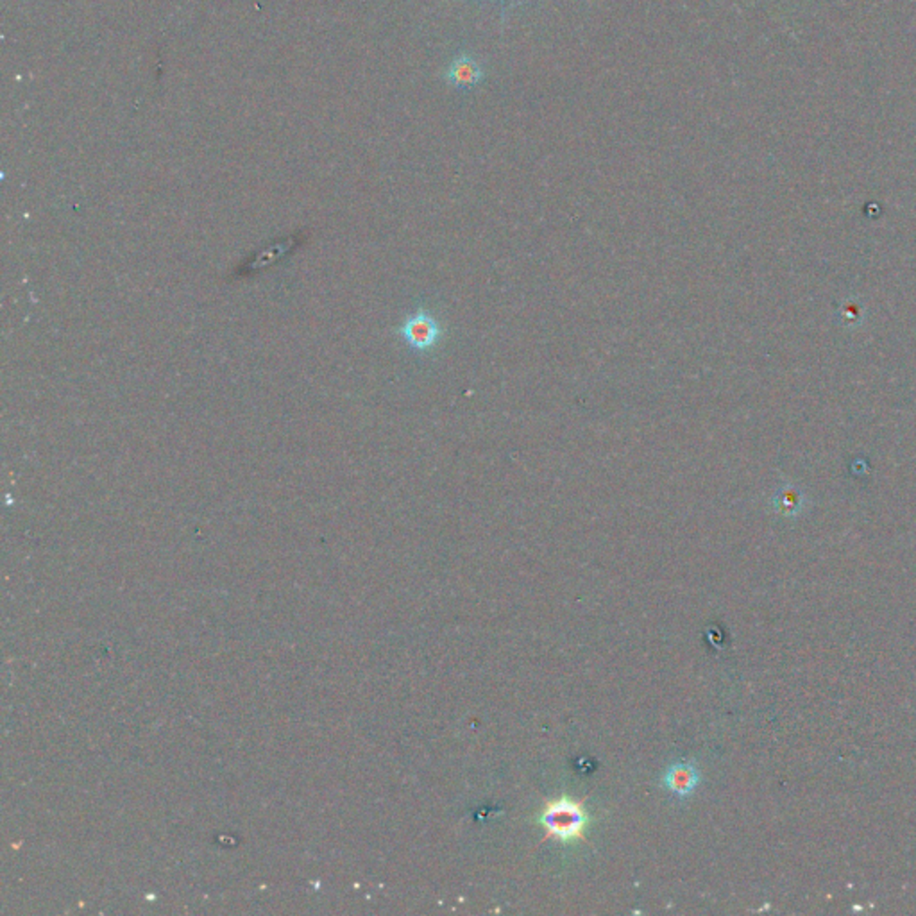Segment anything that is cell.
<instances>
[{
  "label": "cell",
  "instance_id": "1",
  "mask_svg": "<svg viewBox=\"0 0 916 916\" xmlns=\"http://www.w3.org/2000/svg\"><path fill=\"white\" fill-rule=\"evenodd\" d=\"M539 822L548 831V836L569 843L584 838V831L589 826V815L586 808L568 797L546 804Z\"/></svg>",
  "mask_w": 916,
  "mask_h": 916
},
{
  "label": "cell",
  "instance_id": "2",
  "mask_svg": "<svg viewBox=\"0 0 916 916\" xmlns=\"http://www.w3.org/2000/svg\"><path fill=\"white\" fill-rule=\"evenodd\" d=\"M399 335L414 351L428 353L442 342L446 328L433 312L419 308L405 319V322L399 328Z\"/></svg>",
  "mask_w": 916,
  "mask_h": 916
},
{
  "label": "cell",
  "instance_id": "3",
  "mask_svg": "<svg viewBox=\"0 0 916 916\" xmlns=\"http://www.w3.org/2000/svg\"><path fill=\"white\" fill-rule=\"evenodd\" d=\"M484 81V68L478 59L471 56L455 57L446 70V82L455 90H473Z\"/></svg>",
  "mask_w": 916,
  "mask_h": 916
},
{
  "label": "cell",
  "instance_id": "4",
  "mask_svg": "<svg viewBox=\"0 0 916 916\" xmlns=\"http://www.w3.org/2000/svg\"><path fill=\"white\" fill-rule=\"evenodd\" d=\"M700 783V774L695 765L677 761L663 775V784L679 799H688Z\"/></svg>",
  "mask_w": 916,
  "mask_h": 916
}]
</instances>
